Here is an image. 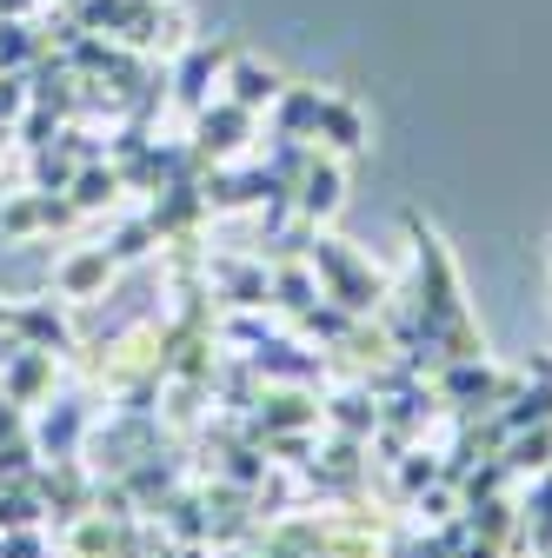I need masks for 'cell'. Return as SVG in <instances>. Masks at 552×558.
Masks as SVG:
<instances>
[{
	"instance_id": "3",
	"label": "cell",
	"mask_w": 552,
	"mask_h": 558,
	"mask_svg": "<svg viewBox=\"0 0 552 558\" xmlns=\"http://www.w3.org/2000/svg\"><path fill=\"white\" fill-rule=\"evenodd\" d=\"M107 279H113V253L107 246H87V253H74V259L60 266V293L67 300H87L94 287H107Z\"/></svg>"
},
{
	"instance_id": "12",
	"label": "cell",
	"mask_w": 552,
	"mask_h": 558,
	"mask_svg": "<svg viewBox=\"0 0 552 558\" xmlns=\"http://www.w3.org/2000/svg\"><path fill=\"white\" fill-rule=\"evenodd\" d=\"M8 313H14V306H0V326H8Z\"/></svg>"
},
{
	"instance_id": "9",
	"label": "cell",
	"mask_w": 552,
	"mask_h": 558,
	"mask_svg": "<svg viewBox=\"0 0 552 558\" xmlns=\"http://www.w3.org/2000/svg\"><path fill=\"white\" fill-rule=\"evenodd\" d=\"M545 452H552V433L539 426L532 439H519V446H513V465H545Z\"/></svg>"
},
{
	"instance_id": "2",
	"label": "cell",
	"mask_w": 552,
	"mask_h": 558,
	"mask_svg": "<svg viewBox=\"0 0 552 558\" xmlns=\"http://www.w3.org/2000/svg\"><path fill=\"white\" fill-rule=\"evenodd\" d=\"M333 154H353V147H367V120H360V107L353 100H320V126H313Z\"/></svg>"
},
{
	"instance_id": "6",
	"label": "cell",
	"mask_w": 552,
	"mask_h": 558,
	"mask_svg": "<svg viewBox=\"0 0 552 558\" xmlns=\"http://www.w3.org/2000/svg\"><path fill=\"white\" fill-rule=\"evenodd\" d=\"M339 206V167L333 160H307L300 173V214H333Z\"/></svg>"
},
{
	"instance_id": "8",
	"label": "cell",
	"mask_w": 552,
	"mask_h": 558,
	"mask_svg": "<svg viewBox=\"0 0 552 558\" xmlns=\"http://www.w3.org/2000/svg\"><path fill=\"white\" fill-rule=\"evenodd\" d=\"M74 199H81V206L113 199V173H81V180H74Z\"/></svg>"
},
{
	"instance_id": "7",
	"label": "cell",
	"mask_w": 552,
	"mask_h": 558,
	"mask_svg": "<svg viewBox=\"0 0 552 558\" xmlns=\"http://www.w3.org/2000/svg\"><path fill=\"white\" fill-rule=\"evenodd\" d=\"M320 100H326V94H313V87L287 94V100H280V120H287V133H307V126H320Z\"/></svg>"
},
{
	"instance_id": "4",
	"label": "cell",
	"mask_w": 552,
	"mask_h": 558,
	"mask_svg": "<svg viewBox=\"0 0 552 558\" xmlns=\"http://www.w3.org/2000/svg\"><path fill=\"white\" fill-rule=\"evenodd\" d=\"M227 87H233V100H240V107H273V100L287 94V87H280V74H273V66H260V60H233Z\"/></svg>"
},
{
	"instance_id": "13",
	"label": "cell",
	"mask_w": 552,
	"mask_h": 558,
	"mask_svg": "<svg viewBox=\"0 0 552 558\" xmlns=\"http://www.w3.org/2000/svg\"><path fill=\"white\" fill-rule=\"evenodd\" d=\"M0 147H8V126H0Z\"/></svg>"
},
{
	"instance_id": "10",
	"label": "cell",
	"mask_w": 552,
	"mask_h": 558,
	"mask_svg": "<svg viewBox=\"0 0 552 558\" xmlns=\"http://www.w3.org/2000/svg\"><path fill=\"white\" fill-rule=\"evenodd\" d=\"M21 107H27V94H21V81H14V74H0V126H8V120H14Z\"/></svg>"
},
{
	"instance_id": "5",
	"label": "cell",
	"mask_w": 552,
	"mask_h": 558,
	"mask_svg": "<svg viewBox=\"0 0 552 558\" xmlns=\"http://www.w3.org/2000/svg\"><path fill=\"white\" fill-rule=\"evenodd\" d=\"M247 126H253V107H240V100H227L220 113H206V120H200V147H206V154H233Z\"/></svg>"
},
{
	"instance_id": "11",
	"label": "cell",
	"mask_w": 552,
	"mask_h": 558,
	"mask_svg": "<svg viewBox=\"0 0 552 558\" xmlns=\"http://www.w3.org/2000/svg\"><path fill=\"white\" fill-rule=\"evenodd\" d=\"M280 293H287V306H307V300H313V287H307V272H287V279H280Z\"/></svg>"
},
{
	"instance_id": "1",
	"label": "cell",
	"mask_w": 552,
	"mask_h": 558,
	"mask_svg": "<svg viewBox=\"0 0 552 558\" xmlns=\"http://www.w3.org/2000/svg\"><path fill=\"white\" fill-rule=\"evenodd\" d=\"M313 266L333 279V300H347L353 313H367V306L380 300V287H373V279H367L347 253H339V240H320V246H313Z\"/></svg>"
}]
</instances>
